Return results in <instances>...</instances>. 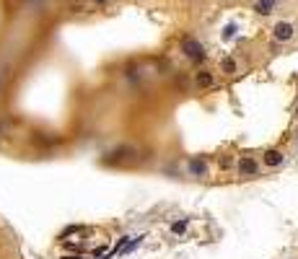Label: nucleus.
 I'll return each instance as SVG.
<instances>
[{"mask_svg":"<svg viewBox=\"0 0 298 259\" xmlns=\"http://www.w3.org/2000/svg\"><path fill=\"white\" fill-rule=\"evenodd\" d=\"M233 168H236V177L239 179H260L262 177V163H260L257 156H251V153L236 156Z\"/></svg>","mask_w":298,"mask_h":259,"instance_id":"f257e3e1","label":"nucleus"},{"mask_svg":"<svg viewBox=\"0 0 298 259\" xmlns=\"http://www.w3.org/2000/svg\"><path fill=\"white\" fill-rule=\"evenodd\" d=\"M179 52H182L192 65H205V62H207V47L202 45L200 39H195V36H184V39H182Z\"/></svg>","mask_w":298,"mask_h":259,"instance_id":"f03ea898","label":"nucleus"},{"mask_svg":"<svg viewBox=\"0 0 298 259\" xmlns=\"http://www.w3.org/2000/svg\"><path fill=\"white\" fill-rule=\"evenodd\" d=\"M270 34H272V39L278 41V45H290V41H295V36H298V26H295L293 21L280 18V21L272 24Z\"/></svg>","mask_w":298,"mask_h":259,"instance_id":"7ed1b4c3","label":"nucleus"},{"mask_svg":"<svg viewBox=\"0 0 298 259\" xmlns=\"http://www.w3.org/2000/svg\"><path fill=\"white\" fill-rule=\"evenodd\" d=\"M192 85L200 91H210V89H216L218 85V73H212L210 68H197L192 73Z\"/></svg>","mask_w":298,"mask_h":259,"instance_id":"20e7f679","label":"nucleus"},{"mask_svg":"<svg viewBox=\"0 0 298 259\" xmlns=\"http://www.w3.org/2000/svg\"><path fill=\"white\" fill-rule=\"evenodd\" d=\"M218 73H221V78H226V80L239 78V73H241L239 57H236V55H223V57L218 60Z\"/></svg>","mask_w":298,"mask_h":259,"instance_id":"39448f33","label":"nucleus"},{"mask_svg":"<svg viewBox=\"0 0 298 259\" xmlns=\"http://www.w3.org/2000/svg\"><path fill=\"white\" fill-rule=\"evenodd\" d=\"M187 174L195 177V179H205V177H210L207 158H205V156H189V158H187Z\"/></svg>","mask_w":298,"mask_h":259,"instance_id":"423d86ee","label":"nucleus"},{"mask_svg":"<svg viewBox=\"0 0 298 259\" xmlns=\"http://www.w3.org/2000/svg\"><path fill=\"white\" fill-rule=\"evenodd\" d=\"M260 163H262V168L275 171V168H280V166L285 163V150H283V148H265Z\"/></svg>","mask_w":298,"mask_h":259,"instance_id":"0eeeda50","label":"nucleus"},{"mask_svg":"<svg viewBox=\"0 0 298 259\" xmlns=\"http://www.w3.org/2000/svg\"><path fill=\"white\" fill-rule=\"evenodd\" d=\"M251 11L257 13V16H272V13H278L275 8H270V6L260 3V0H254V3H251Z\"/></svg>","mask_w":298,"mask_h":259,"instance_id":"6e6552de","label":"nucleus"},{"mask_svg":"<svg viewBox=\"0 0 298 259\" xmlns=\"http://www.w3.org/2000/svg\"><path fill=\"white\" fill-rule=\"evenodd\" d=\"M233 163H236V156H231V153H223V158H218V168H221V171L233 168Z\"/></svg>","mask_w":298,"mask_h":259,"instance_id":"1a4fd4ad","label":"nucleus"},{"mask_svg":"<svg viewBox=\"0 0 298 259\" xmlns=\"http://www.w3.org/2000/svg\"><path fill=\"white\" fill-rule=\"evenodd\" d=\"M184 231H187V223H184V221H174V223H172V233H174V236H182Z\"/></svg>","mask_w":298,"mask_h":259,"instance_id":"9d476101","label":"nucleus"},{"mask_svg":"<svg viewBox=\"0 0 298 259\" xmlns=\"http://www.w3.org/2000/svg\"><path fill=\"white\" fill-rule=\"evenodd\" d=\"M260 3H265V6H270V8H275V11H280V6H283V0H260Z\"/></svg>","mask_w":298,"mask_h":259,"instance_id":"9b49d317","label":"nucleus"},{"mask_svg":"<svg viewBox=\"0 0 298 259\" xmlns=\"http://www.w3.org/2000/svg\"><path fill=\"white\" fill-rule=\"evenodd\" d=\"M91 3H94L96 8H107V6L112 3V0H91Z\"/></svg>","mask_w":298,"mask_h":259,"instance_id":"f8f14e48","label":"nucleus"},{"mask_svg":"<svg viewBox=\"0 0 298 259\" xmlns=\"http://www.w3.org/2000/svg\"><path fill=\"white\" fill-rule=\"evenodd\" d=\"M293 119H295V122H298V106H295V109H293Z\"/></svg>","mask_w":298,"mask_h":259,"instance_id":"ddd939ff","label":"nucleus"},{"mask_svg":"<svg viewBox=\"0 0 298 259\" xmlns=\"http://www.w3.org/2000/svg\"><path fill=\"white\" fill-rule=\"evenodd\" d=\"M216 3H228V0H216Z\"/></svg>","mask_w":298,"mask_h":259,"instance_id":"4468645a","label":"nucleus"}]
</instances>
